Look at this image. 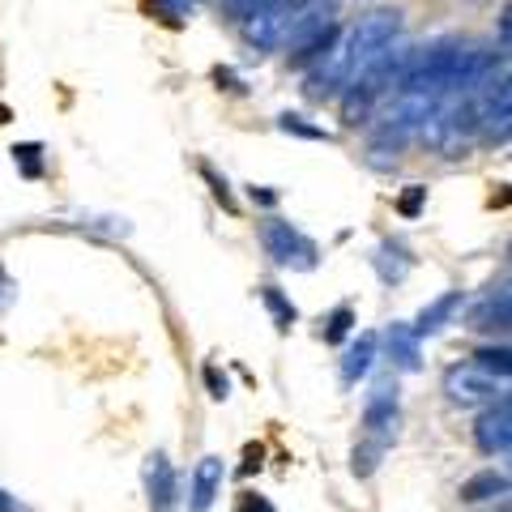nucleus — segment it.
I'll return each mask as SVG.
<instances>
[{
  "mask_svg": "<svg viewBox=\"0 0 512 512\" xmlns=\"http://www.w3.org/2000/svg\"><path fill=\"white\" fill-rule=\"evenodd\" d=\"M397 30H402V13H397V9H372V13H363L359 26L350 30V39H346V47H342L346 86L355 82V77L384 52V47H393Z\"/></svg>",
  "mask_w": 512,
  "mask_h": 512,
  "instance_id": "f257e3e1",
  "label": "nucleus"
},
{
  "mask_svg": "<svg viewBox=\"0 0 512 512\" xmlns=\"http://www.w3.org/2000/svg\"><path fill=\"white\" fill-rule=\"evenodd\" d=\"M397 419H402L397 393H389V384H384V389H376V397L367 402V414H363V444L355 448V474L359 478L372 474L380 466L384 448L397 440Z\"/></svg>",
  "mask_w": 512,
  "mask_h": 512,
  "instance_id": "f03ea898",
  "label": "nucleus"
},
{
  "mask_svg": "<svg viewBox=\"0 0 512 512\" xmlns=\"http://www.w3.org/2000/svg\"><path fill=\"white\" fill-rule=\"evenodd\" d=\"M406 60H410V47H393V52H389V47H384V52H380L372 64H367V69L355 77V82H350L346 99H342L346 124H359V120H363V111L372 107V99H376V94H380L384 86H389L397 73L406 69Z\"/></svg>",
  "mask_w": 512,
  "mask_h": 512,
  "instance_id": "7ed1b4c3",
  "label": "nucleus"
},
{
  "mask_svg": "<svg viewBox=\"0 0 512 512\" xmlns=\"http://www.w3.org/2000/svg\"><path fill=\"white\" fill-rule=\"evenodd\" d=\"M261 239H265V252L274 256L282 269H312L316 265V244L303 231H295L291 222L269 218L261 227Z\"/></svg>",
  "mask_w": 512,
  "mask_h": 512,
  "instance_id": "20e7f679",
  "label": "nucleus"
},
{
  "mask_svg": "<svg viewBox=\"0 0 512 512\" xmlns=\"http://www.w3.org/2000/svg\"><path fill=\"white\" fill-rule=\"evenodd\" d=\"M333 35H338V30H333V5H316L291 22L282 43L291 56H316V52H325V47H333Z\"/></svg>",
  "mask_w": 512,
  "mask_h": 512,
  "instance_id": "39448f33",
  "label": "nucleus"
},
{
  "mask_svg": "<svg viewBox=\"0 0 512 512\" xmlns=\"http://www.w3.org/2000/svg\"><path fill=\"white\" fill-rule=\"evenodd\" d=\"M444 393L453 406H487V402H495V393H500V380L483 372L478 363H466L444 376Z\"/></svg>",
  "mask_w": 512,
  "mask_h": 512,
  "instance_id": "423d86ee",
  "label": "nucleus"
},
{
  "mask_svg": "<svg viewBox=\"0 0 512 512\" xmlns=\"http://www.w3.org/2000/svg\"><path fill=\"white\" fill-rule=\"evenodd\" d=\"M478 448H487V453H512V397L500 406H491L483 419H478Z\"/></svg>",
  "mask_w": 512,
  "mask_h": 512,
  "instance_id": "0eeeda50",
  "label": "nucleus"
},
{
  "mask_svg": "<svg viewBox=\"0 0 512 512\" xmlns=\"http://www.w3.org/2000/svg\"><path fill=\"white\" fill-rule=\"evenodd\" d=\"M222 478H227V466H222V457L197 461V470H192V512H210V504L218 500Z\"/></svg>",
  "mask_w": 512,
  "mask_h": 512,
  "instance_id": "6e6552de",
  "label": "nucleus"
},
{
  "mask_svg": "<svg viewBox=\"0 0 512 512\" xmlns=\"http://www.w3.org/2000/svg\"><path fill=\"white\" fill-rule=\"evenodd\" d=\"M146 495H150L154 512H167L175 504V470H171V461L163 453H154L146 461Z\"/></svg>",
  "mask_w": 512,
  "mask_h": 512,
  "instance_id": "1a4fd4ad",
  "label": "nucleus"
},
{
  "mask_svg": "<svg viewBox=\"0 0 512 512\" xmlns=\"http://www.w3.org/2000/svg\"><path fill=\"white\" fill-rule=\"evenodd\" d=\"M286 30H291V18H286V5H274V9H261L252 13V22L244 26V35L256 43V47H274L286 39Z\"/></svg>",
  "mask_w": 512,
  "mask_h": 512,
  "instance_id": "9d476101",
  "label": "nucleus"
},
{
  "mask_svg": "<svg viewBox=\"0 0 512 512\" xmlns=\"http://www.w3.org/2000/svg\"><path fill=\"white\" fill-rule=\"evenodd\" d=\"M384 342H389V355L402 372H414V367H419V333H414V325H389Z\"/></svg>",
  "mask_w": 512,
  "mask_h": 512,
  "instance_id": "9b49d317",
  "label": "nucleus"
},
{
  "mask_svg": "<svg viewBox=\"0 0 512 512\" xmlns=\"http://www.w3.org/2000/svg\"><path fill=\"white\" fill-rule=\"evenodd\" d=\"M457 312H461V291H448V295H440L436 303H427V308L419 312V320H414V333H419V338H423V333H436Z\"/></svg>",
  "mask_w": 512,
  "mask_h": 512,
  "instance_id": "f8f14e48",
  "label": "nucleus"
},
{
  "mask_svg": "<svg viewBox=\"0 0 512 512\" xmlns=\"http://www.w3.org/2000/svg\"><path fill=\"white\" fill-rule=\"evenodd\" d=\"M508 487H512L508 474L483 470V474H474V478H466V483H461V500H466V504H483V500H491V495H504Z\"/></svg>",
  "mask_w": 512,
  "mask_h": 512,
  "instance_id": "ddd939ff",
  "label": "nucleus"
},
{
  "mask_svg": "<svg viewBox=\"0 0 512 512\" xmlns=\"http://www.w3.org/2000/svg\"><path fill=\"white\" fill-rule=\"evenodd\" d=\"M372 359H376V338H372V333H363V338L346 350V359H342V380H346V384L363 380L367 367H372Z\"/></svg>",
  "mask_w": 512,
  "mask_h": 512,
  "instance_id": "4468645a",
  "label": "nucleus"
},
{
  "mask_svg": "<svg viewBox=\"0 0 512 512\" xmlns=\"http://www.w3.org/2000/svg\"><path fill=\"white\" fill-rule=\"evenodd\" d=\"M474 329H512V295L495 291L483 308L474 312Z\"/></svg>",
  "mask_w": 512,
  "mask_h": 512,
  "instance_id": "2eb2a0df",
  "label": "nucleus"
},
{
  "mask_svg": "<svg viewBox=\"0 0 512 512\" xmlns=\"http://www.w3.org/2000/svg\"><path fill=\"white\" fill-rule=\"evenodd\" d=\"M376 269H380L384 282H402L406 269H410L406 248H402V244H380V248H376Z\"/></svg>",
  "mask_w": 512,
  "mask_h": 512,
  "instance_id": "dca6fc26",
  "label": "nucleus"
},
{
  "mask_svg": "<svg viewBox=\"0 0 512 512\" xmlns=\"http://www.w3.org/2000/svg\"><path fill=\"white\" fill-rule=\"evenodd\" d=\"M474 363L483 367V372H491L495 380L512 376V346H483V350L474 355Z\"/></svg>",
  "mask_w": 512,
  "mask_h": 512,
  "instance_id": "f3484780",
  "label": "nucleus"
},
{
  "mask_svg": "<svg viewBox=\"0 0 512 512\" xmlns=\"http://www.w3.org/2000/svg\"><path fill=\"white\" fill-rule=\"evenodd\" d=\"M261 303H265L269 312H274V325H278V329H291V325H295V303L286 299L278 286H261Z\"/></svg>",
  "mask_w": 512,
  "mask_h": 512,
  "instance_id": "a211bd4d",
  "label": "nucleus"
},
{
  "mask_svg": "<svg viewBox=\"0 0 512 512\" xmlns=\"http://www.w3.org/2000/svg\"><path fill=\"white\" fill-rule=\"evenodd\" d=\"M350 325H355V312H350L346 303H342V308H333L329 320H325V342H342L350 333Z\"/></svg>",
  "mask_w": 512,
  "mask_h": 512,
  "instance_id": "6ab92c4d",
  "label": "nucleus"
},
{
  "mask_svg": "<svg viewBox=\"0 0 512 512\" xmlns=\"http://www.w3.org/2000/svg\"><path fill=\"white\" fill-rule=\"evenodd\" d=\"M39 154H43L39 146H18V150H13V163L22 167V175L39 180V175H43V158H39Z\"/></svg>",
  "mask_w": 512,
  "mask_h": 512,
  "instance_id": "aec40b11",
  "label": "nucleus"
},
{
  "mask_svg": "<svg viewBox=\"0 0 512 512\" xmlns=\"http://www.w3.org/2000/svg\"><path fill=\"white\" fill-rule=\"evenodd\" d=\"M500 111H512V77H508V82H500V90H491V99L483 107V120L487 116H500Z\"/></svg>",
  "mask_w": 512,
  "mask_h": 512,
  "instance_id": "412c9836",
  "label": "nucleus"
},
{
  "mask_svg": "<svg viewBox=\"0 0 512 512\" xmlns=\"http://www.w3.org/2000/svg\"><path fill=\"white\" fill-rule=\"evenodd\" d=\"M423 201H427V188H423V184H410V188L402 192V201H397V214L414 218V214L423 210Z\"/></svg>",
  "mask_w": 512,
  "mask_h": 512,
  "instance_id": "4be33fe9",
  "label": "nucleus"
},
{
  "mask_svg": "<svg viewBox=\"0 0 512 512\" xmlns=\"http://www.w3.org/2000/svg\"><path fill=\"white\" fill-rule=\"evenodd\" d=\"M282 133H299V137H312V141H329L325 137V128H312V124H303V116H282Z\"/></svg>",
  "mask_w": 512,
  "mask_h": 512,
  "instance_id": "5701e85b",
  "label": "nucleus"
},
{
  "mask_svg": "<svg viewBox=\"0 0 512 512\" xmlns=\"http://www.w3.org/2000/svg\"><path fill=\"white\" fill-rule=\"evenodd\" d=\"M508 137H512V111L487 116V141H508Z\"/></svg>",
  "mask_w": 512,
  "mask_h": 512,
  "instance_id": "b1692460",
  "label": "nucleus"
},
{
  "mask_svg": "<svg viewBox=\"0 0 512 512\" xmlns=\"http://www.w3.org/2000/svg\"><path fill=\"white\" fill-rule=\"evenodd\" d=\"M495 39H500V52H508V56H512V0H508L504 13H500V26H495Z\"/></svg>",
  "mask_w": 512,
  "mask_h": 512,
  "instance_id": "393cba45",
  "label": "nucleus"
},
{
  "mask_svg": "<svg viewBox=\"0 0 512 512\" xmlns=\"http://www.w3.org/2000/svg\"><path fill=\"white\" fill-rule=\"evenodd\" d=\"M235 512H278V508H274V504H269V500H265V495H252V491H248V495H239V504H235Z\"/></svg>",
  "mask_w": 512,
  "mask_h": 512,
  "instance_id": "a878e982",
  "label": "nucleus"
},
{
  "mask_svg": "<svg viewBox=\"0 0 512 512\" xmlns=\"http://www.w3.org/2000/svg\"><path fill=\"white\" fill-rule=\"evenodd\" d=\"M205 180H210V184H214V192H218V201H222V205H227V210H235V201H231V192H227V180H218V175H214L210 167H205Z\"/></svg>",
  "mask_w": 512,
  "mask_h": 512,
  "instance_id": "bb28decb",
  "label": "nucleus"
},
{
  "mask_svg": "<svg viewBox=\"0 0 512 512\" xmlns=\"http://www.w3.org/2000/svg\"><path fill=\"white\" fill-rule=\"evenodd\" d=\"M205 380H210V389H214V397L222 402V397H227V376L218 372V367H205Z\"/></svg>",
  "mask_w": 512,
  "mask_h": 512,
  "instance_id": "cd10ccee",
  "label": "nucleus"
},
{
  "mask_svg": "<svg viewBox=\"0 0 512 512\" xmlns=\"http://www.w3.org/2000/svg\"><path fill=\"white\" fill-rule=\"evenodd\" d=\"M0 512H35V508H30V504H22L18 495H9L5 487H0Z\"/></svg>",
  "mask_w": 512,
  "mask_h": 512,
  "instance_id": "c85d7f7f",
  "label": "nucleus"
},
{
  "mask_svg": "<svg viewBox=\"0 0 512 512\" xmlns=\"http://www.w3.org/2000/svg\"><path fill=\"white\" fill-rule=\"evenodd\" d=\"M244 470H261V448H248V461H244Z\"/></svg>",
  "mask_w": 512,
  "mask_h": 512,
  "instance_id": "c756f323",
  "label": "nucleus"
},
{
  "mask_svg": "<svg viewBox=\"0 0 512 512\" xmlns=\"http://www.w3.org/2000/svg\"><path fill=\"white\" fill-rule=\"evenodd\" d=\"M5 299H9V282H5V274H0V308H5Z\"/></svg>",
  "mask_w": 512,
  "mask_h": 512,
  "instance_id": "7c9ffc66",
  "label": "nucleus"
}]
</instances>
